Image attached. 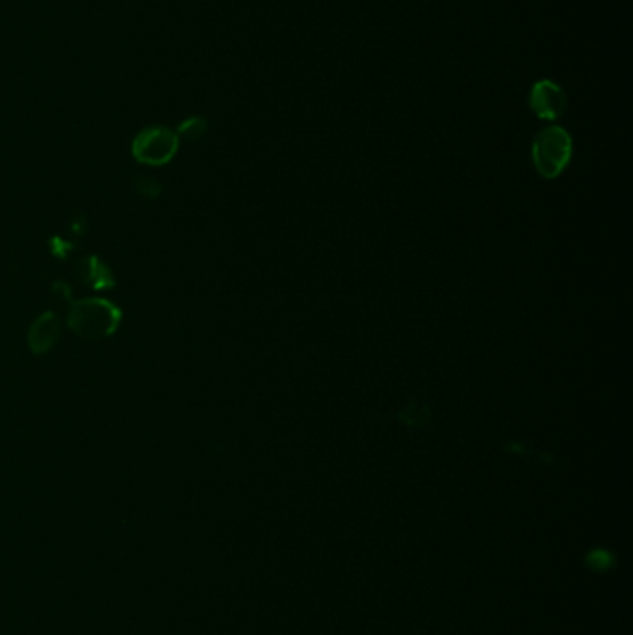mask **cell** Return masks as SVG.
Here are the masks:
<instances>
[{
    "label": "cell",
    "mask_w": 633,
    "mask_h": 635,
    "mask_svg": "<svg viewBox=\"0 0 633 635\" xmlns=\"http://www.w3.org/2000/svg\"><path fill=\"white\" fill-rule=\"evenodd\" d=\"M531 158L541 177H559L572 158V138L569 132L559 125H550L539 130L531 145Z\"/></svg>",
    "instance_id": "cell-1"
},
{
    "label": "cell",
    "mask_w": 633,
    "mask_h": 635,
    "mask_svg": "<svg viewBox=\"0 0 633 635\" xmlns=\"http://www.w3.org/2000/svg\"><path fill=\"white\" fill-rule=\"evenodd\" d=\"M67 322L80 337H108L121 324V311L104 299H84L71 307Z\"/></svg>",
    "instance_id": "cell-2"
},
{
    "label": "cell",
    "mask_w": 633,
    "mask_h": 635,
    "mask_svg": "<svg viewBox=\"0 0 633 635\" xmlns=\"http://www.w3.org/2000/svg\"><path fill=\"white\" fill-rule=\"evenodd\" d=\"M179 134L166 127L143 129L132 142V155L147 166H164L179 151Z\"/></svg>",
    "instance_id": "cell-3"
},
{
    "label": "cell",
    "mask_w": 633,
    "mask_h": 635,
    "mask_svg": "<svg viewBox=\"0 0 633 635\" xmlns=\"http://www.w3.org/2000/svg\"><path fill=\"white\" fill-rule=\"evenodd\" d=\"M567 104V93L554 80L544 78L533 84L530 91V108L535 116L546 121H554L565 114Z\"/></svg>",
    "instance_id": "cell-4"
},
{
    "label": "cell",
    "mask_w": 633,
    "mask_h": 635,
    "mask_svg": "<svg viewBox=\"0 0 633 635\" xmlns=\"http://www.w3.org/2000/svg\"><path fill=\"white\" fill-rule=\"evenodd\" d=\"M60 337V322L54 316V312L41 314L38 320L30 327L28 333V346L34 353H47L54 348Z\"/></svg>",
    "instance_id": "cell-5"
},
{
    "label": "cell",
    "mask_w": 633,
    "mask_h": 635,
    "mask_svg": "<svg viewBox=\"0 0 633 635\" xmlns=\"http://www.w3.org/2000/svg\"><path fill=\"white\" fill-rule=\"evenodd\" d=\"M78 272L86 285L93 286L95 290H104L116 285L114 275L108 270V266L97 257H86L78 262Z\"/></svg>",
    "instance_id": "cell-6"
},
{
    "label": "cell",
    "mask_w": 633,
    "mask_h": 635,
    "mask_svg": "<svg viewBox=\"0 0 633 635\" xmlns=\"http://www.w3.org/2000/svg\"><path fill=\"white\" fill-rule=\"evenodd\" d=\"M205 132H207V121L203 117H190L182 123L177 134H179V138L194 142V140H199Z\"/></svg>",
    "instance_id": "cell-7"
},
{
    "label": "cell",
    "mask_w": 633,
    "mask_h": 635,
    "mask_svg": "<svg viewBox=\"0 0 633 635\" xmlns=\"http://www.w3.org/2000/svg\"><path fill=\"white\" fill-rule=\"evenodd\" d=\"M587 565L596 572H606L615 565V559L609 554L608 550H593L587 556Z\"/></svg>",
    "instance_id": "cell-8"
}]
</instances>
